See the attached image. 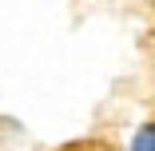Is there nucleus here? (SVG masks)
Segmentation results:
<instances>
[{
  "label": "nucleus",
  "instance_id": "f257e3e1",
  "mask_svg": "<svg viewBox=\"0 0 155 151\" xmlns=\"http://www.w3.org/2000/svg\"><path fill=\"white\" fill-rule=\"evenodd\" d=\"M127 151H155V119H143V123L131 131Z\"/></svg>",
  "mask_w": 155,
  "mask_h": 151
}]
</instances>
